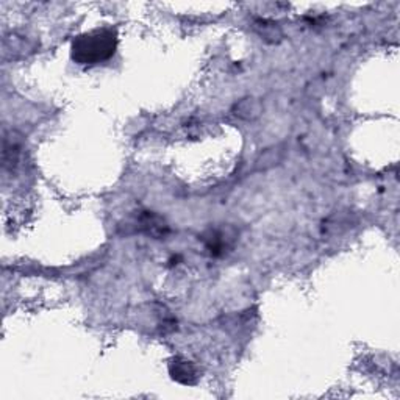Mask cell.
Wrapping results in <instances>:
<instances>
[{"label":"cell","mask_w":400,"mask_h":400,"mask_svg":"<svg viewBox=\"0 0 400 400\" xmlns=\"http://www.w3.org/2000/svg\"><path fill=\"white\" fill-rule=\"evenodd\" d=\"M118 49V33L113 29H99L79 35L71 44V56L85 66L110 60Z\"/></svg>","instance_id":"cell-1"},{"label":"cell","mask_w":400,"mask_h":400,"mask_svg":"<svg viewBox=\"0 0 400 400\" xmlns=\"http://www.w3.org/2000/svg\"><path fill=\"white\" fill-rule=\"evenodd\" d=\"M136 228L152 238L161 239L169 233V225L160 214L154 211H141L138 214Z\"/></svg>","instance_id":"cell-2"},{"label":"cell","mask_w":400,"mask_h":400,"mask_svg":"<svg viewBox=\"0 0 400 400\" xmlns=\"http://www.w3.org/2000/svg\"><path fill=\"white\" fill-rule=\"evenodd\" d=\"M169 374L175 382L182 385H194L198 382V369L195 366L185 358H174L169 363Z\"/></svg>","instance_id":"cell-3"},{"label":"cell","mask_w":400,"mask_h":400,"mask_svg":"<svg viewBox=\"0 0 400 400\" xmlns=\"http://www.w3.org/2000/svg\"><path fill=\"white\" fill-rule=\"evenodd\" d=\"M202 241L205 243L207 250L211 253L213 257H219L227 249V237L219 230H208L202 237Z\"/></svg>","instance_id":"cell-4"},{"label":"cell","mask_w":400,"mask_h":400,"mask_svg":"<svg viewBox=\"0 0 400 400\" xmlns=\"http://www.w3.org/2000/svg\"><path fill=\"white\" fill-rule=\"evenodd\" d=\"M234 113H237L238 118H243V119H255L259 116V113H262V104L257 99H244L241 100L239 104L234 108Z\"/></svg>","instance_id":"cell-5"}]
</instances>
